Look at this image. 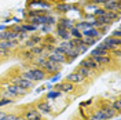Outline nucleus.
<instances>
[{
  "instance_id": "nucleus-2",
  "label": "nucleus",
  "mask_w": 121,
  "mask_h": 120,
  "mask_svg": "<svg viewBox=\"0 0 121 120\" xmlns=\"http://www.w3.org/2000/svg\"><path fill=\"white\" fill-rule=\"evenodd\" d=\"M121 44V39H116V37H107L103 40V46L106 47V50L107 51H113L116 48H118Z\"/></svg>"
},
{
  "instance_id": "nucleus-30",
  "label": "nucleus",
  "mask_w": 121,
  "mask_h": 120,
  "mask_svg": "<svg viewBox=\"0 0 121 120\" xmlns=\"http://www.w3.org/2000/svg\"><path fill=\"white\" fill-rule=\"evenodd\" d=\"M120 36H121V30H120V29H116L114 32H112V37L120 39Z\"/></svg>"
},
{
  "instance_id": "nucleus-6",
  "label": "nucleus",
  "mask_w": 121,
  "mask_h": 120,
  "mask_svg": "<svg viewBox=\"0 0 121 120\" xmlns=\"http://www.w3.org/2000/svg\"><path fill=\"white\" fill-rule=\"evenodd\" d=\"M30 75H32V77H33V80L35 82H40V80H43L45 77V73L43 69H39V68H33V69H30V70H28Z\"/></svg>"
},
{
  "instance_id": "nucleus-38",
  "label": "nucleus",
  "mask_w": 121,
  "mask_h": 120,
  "mask_svg": "<svg viewBox=\"0 0 121 120\" xmlns=\"http://www.w3.org/2000/svg\"><path fill=\"white\" fill-rule=\"evenodd\" d=\"M59 77H60V75H56L55 77H52V79H51V82H52V83H55L56 80H59Z\"/></svg>"
},
{
  "instance_id": "nucleus-11",
  "label": "nucleus",
  "mask_w": 121,
  "mask_h": 120,
  "mask_svg": "<svg viewBox=\"0 0 121 120\" xmlns=\"http://www.w3.org/2000/svg\"><path fill=\"white\" fill-rule=\"evenodd\" d=\"M25 120H41V115L36 109H29L25 113Z\"/></svg>"
},
{
  "instance_id": "nucleus-21",
  "label": "nucleus",
  "mask_w": 121,
  "mask_h": 120,
  "mask_svg": "<svg viewBox=\"0 0 121 120\" xmlns=\"http://www.w3.org/2000/svg\"><path fill=\"white\" fill-rule=\"evenodd\" d=\"M91 57H102V55H109V51H106V50H102V48H94L92 51H91Z\"/></svg>"
},
{
  "instance_id": "nucleus-24",
  "label": "nucleus",
  "mask_w": 121,
  "mask_h": 120,
  "mask_svg": "<svg viewBox=\"0 0 121 120\" xmlns=\"http://www.w3.org/2000/svg\"><path fill=\"white\" fill-rule=\"evenodd\" d=\"M69 32H70V36H73L74 39H83V35H81V32H80L78 29H76L74 26H73L72 29L69 30Z\"/></svg>"
},
{
  "instance_id": "nucleus-4",
  "label": "nucleus",
  "mask_w": 121,
  "mask_h": 120,
  "mask_svg": "<svg viewBox=\"0 0 121 120\" xmlns=\"http://www.w3.org/2000/svg\"><path fill=\"white\" fill-rule=\"evenodd\" d=\"M105 8L109 11H114V13H120V0H107L105 4Z\"/></svg>"
},
{
  "instance_id": "nucleus-14",
  "label": "nucleus",
  "mask_w": 121,
  "mask_h": 120,
  "mask_svg": "<svg viewBox=\"0 0 121 120\" xmlns=\"http://www.w3.org/2000/svg\"><path fill=\"white\" fill-rule=\"evenodd\" d=\"M92 60L95 61L96 64L99 65H107V64H110V58H109V55H102V57H91Z\"/></svg>"
},
{
  "instance_id": "nucleus-39",
  "label": "nucleus",
  "mask_w": 121,
  "mask_h": 120,
  "mask_svg": "<svg viewBox=\"0 0 121 120\" xmlns=\"http://www.w3.org/2000/svg\"><path fill=\"white\" fill-rule=\"evenodd\" d=\"M4 117H6V113H4V112H1V111H0V120H3Z\"/></svg>"
},
{
  "instance_id": "nucleus-8",
  "label": "nucleus",
  "mask_w": 121,
  "mask_h": 120,
  "mask_svg": "<svg viewBox=\"0 0 121 120\" xmlns=\"http://www.w3.org/2000/svg\"><path fill=\"white\" fill-rule=\"evenodd\" d=\"M80 66H84L87 69H90V70H95V69H98V64L92 58H85V60H83L80 62Z\"/></svg>"
},
{
  "instance_id": "nucleus-19",
  "label": "nucleus",
  "mask_w": 121,
  "mask_h": 120,
  "mask_svg": "<svg viewBox=\"0 0 121 120\" xmlns=\"http://www.w3.org/2000/svg\"><path fill=\"white\" fill-rule=\"evenodd\" d=\"M77 73L81 76L83 79H85V77H91L92 76V70H90V69H87V68H84V66H80L78 70H77Z\"/></svg>"
},
{
  "instance_id": "nucleus-32",
  "label": "nucleus",
  "mask_w": 121,
  "mask_h": 120,
  "mask_svg": "<svg viewBox=\"0 0 121 120\" xmlns=\"http://www.w3.org/2000/svg\"><path fill=\"white\" fill-rule=\"evenodd\" d=\"M41 30H43V32H45V33L51 32V25H47V23H44V25L41 26Z\"/></svg>"
},
{
  "instance_id": "nucleus-23",
  "label": "nucleus",
  "mask_w": 121,
  "mask_h": 120,
  "mask_svg": "<svg viewBox=\"0 0 121 120\" xmlns=\"http://www.w3.org/2000/svg\"><path fill=\"white\" fill-rule=\"evenodd\" d=\"M22 30L23 32H36L37 30V26L36 25H32V23H25V25H22Z\"/></svg>"
},
{
  "instance_id": "nucleus-27",
  "label": "nucleus",
  "mask_w": 121,
  "mask_h": 120,
  "mask_svg": "<svg viewBox=\"0 0 121 120\" xmlns=\"http://www.w3.org/2000/svg\"><path fill=\"white\" fill-rule=\"evenodd\" d=\"M112 108H113L116 112H120V109H121V102H120V99H116L113 104H112Z\"/></svg>"
},
{
  "instance_id": "nucleus-36",
  "label": "nucleus",
  "mask_w": 121,
  "mask_h": 120,
  "mask_svg": "<svg viewBox=\"0 0 121 120\" xmlns=\"http://www.w3.org/2000/svg\"><path fill=\"white\" fill-rule=\"evenodd\" d=\"M106 1H107V0H92L94 4H105Z\"/></svg>"
},
{
  "instance_id": "nucleus-22",
  "label": "nucleus",
  "mask_w": 121,
  "mask_h": 120,
  "mask_svg": "<svg viewBox=\"0 0 121 120\" xmlns=\"http://www.w3.org/2000/svg\"><path fill=\"white\" fill-rule=\"evenodd\" d=\"M74 28H76V29H78L80 32H83L84 29H88V28H91V25L87 22V21H81V22H77V23H76Z\"/></svg>"
},
{
  "instance_id": "nucleus-1",
  "label": "nucleus",
  "mask_w": 121,
  "mask_h": 120,
  "mask_svg": "<svg viewBox=\"0 0 121 120\" xmlns=\"http://www.w3.org/2000/svg\"><path fill=\"white\" fill-rule=\"evenodd\" d=\"M40 66L43 68L45 72H50V73L59 72V69H60L59 64H55V62H52V61H48V60H44L41 64H40Z\"/></svg>"
},
{
  "instance_id": "nucleus-37",
  "label": "nucleus",
  "mask_w": 121,
  "mask_h": 120,
  "mask_svg": "<svg viewBox=\"0 0 121 120\" xmlns=\"http://www.w3.org/2000/svg\"><path fill=\"white\" fill-rule=\"evenodd\" d=\"M23 57H25V58H32V57H33V54L28 51V53H25V55H23Z\"/></svg>"
},
{
  "instance_id": "nucleus-9",
  "label": "nucleus",
  "mask_w": 121,
  "mask_h": 120,
  "mask_svg": "<svg viewBox=\"0 0 121 120\" xmlns=\"http://www.w3.org/2000/svg\"><path fill=\"white\" fill-rule=\"evenodd\" d=\"M13 83H14L15 86H19V87L25 88V90H28V88H30V87H33V83L29 82V80H25V79H22V77H17V79H14V82Z\"/></svg>"
},
{
  "instance_id": "nucleus-26",
  "label": "nucleus",
  "mask_w": 121,
  "mask_h": 120,
  "mask_svg": "<svg viewBox=\"0 0 121 120\" xmlns=\"http://www.w3.org/2000/svg\"><path fill=\"white\" fill-rule=\"evenodd\" d=\"M43 50H44L43 46H41V47H33L30 53L33 54V55H40V54H43Z\"/></svg>"
},
{
  "instance_id": "nucleus-29",
  "label": "nucleus",
  "mask_w": 121,
  "mask_h": 120,
  "mask_svg": "<svg viewBox=\"0 0 121 120\" xmlns=\"http://www.w3.org/2000/svg\"><path fill=\"white\" fill-rule=\"evenodd\" d=\"M94 116H95V117H96L98 120H106V119H105V116H103V113L100 112V109H98V111L95 112V115H94Z\"/></svg>"
},
{
  "instance_id": "nucleus-33",
  "label": "nucleus",
  "mask_w": 121,
  "mask_h": 120,
  "mask_svg": "<svg viewBox=\"0 0 121 120\" xmlns=\"http://www.w3.org/2000/svg\"><path fill=\"white\" fill-rule=\"evenodd\" d=\"M11 102H13V99H0V106L8 105V104H11Z\"/></svg>"
},
{
  "instance_id": "nucleus-41",
  "label": "nucleus",
  "mask_w": 121,
  "mask_h": 120,
  "mask_svg": "<svg viewBox=\"0 0 121 120\" xmlns=\"http://www.w3.org/2000/svg\"><path fill=\"white\" fill-rule=\"evenodd\" d=\"M90 120H98V119H96V117H95V116H92V117H91Z\"/></svg>"
},
{
  "instance_id": "nucleus-42",
  "label": "nucleus",
  "mask_w": 121,
  "mask_h": 120,
  "mask_svg": "<svg viewBox=\"0 0 121 120\" xmlns=\"http://www.w3.org/2000/svg\"><path fill=\"white\" fill-rule=\"evenodd\" d=\"M15 120H23V119H22V117H17Z\"/></svg>"
},
{
  "instance_id": "nucleus-20",
  "label": "nucleus",
  "mask_w": 121,
  "mask_h": 120,
  "mask_svg": "<svg viewBox=\"0 0 121 120\" xmlns=\"http://www.w3.org/2000/svg\"><path fill=\"white\" fill-rule=\"evenodd\" d=\"M55 87H56L58 90H60V91H73V84L69 83V82L62 83V84H56Z\"/></svg>"
},
{
  "instance_id": "nucleus-35",
  "label": "nucleus",
  "mask_w": 121,
  "mask_h": 120,
  "mask_svg": "<svg viewBox=\"0 0 121 120\" xmlns=\"http://www.w3.org/2000/svg\"><path fill=\"white\" fill-rule=\"evenodd\" d=\"M30 42H32L33 44H37L39 42H40V37H39V36H36V37H32V39H30Z\"/></svg>"
},
{
  "instance_id": "nucleus-3",
  "label": "nucleus",
  "mask_w": 121,
  "mask_h": 120,
  "mask_svg": "<svg viewBox=\"0 0 121 120\" xmlns=\"http://www.w3.org/2000/svg\"><path fill=\"white\" fill-rule=\"evenodd\" d=\"M28 92V90H25L19 86H15V84H11L7 87V95L8 97H17V95H25Z\"/></svg>"
},
{
  "instance_id": "nucleus-28",
  "label": "nucleus",
  "mask_w": 121,
  "mask_h": 120,
  "mask_svg": "<svg viewBox=\"0 0 121 120\" xmlns=\"http://www.w3.org/2000/svg\"><path fill=\"white\" fill-rule=\"evenodd\" d=\"M60 94L58 92V91H50L48 94H47V98H51V99H54V98H58Z\"/></svg>"
},
{
  "instance_id": "nucleus-40",
  "label": "nucleus",
  "mask_w": 121,
  "mask_h": 120,
  "mask_svg": "<svg viewBox=\"0 0 121 120\" xmlns=\"http://www.w3.org/2000/svg\"><path fill=\"white\" fill-rule=\"evenodd\" d=\"M6 29V25H0V30H4Z\"/></svg>"
},
{
  "instance_id": "nucleus-12",
  "label": "nucleus",
  "mask_w": 121,
  "mask_h": 120,
  "mask_svg": "<svg viewBox=\"0 0 121 120\" xmlns=\"http://www.w3.org/2000/svg\"><path fill=\"white\" fill-rule=\"evenodd\" d=\"M17 37H18V33H15V32H13V30L0 33V40H11V42H14Z\"/></svg>"
},
{
  "instance_id": "nucleus-18",
  "label": "nucleus",
  "mask_w": 121,
  "mask_h": 120,
  "mask_svg": "<svg viewBox=\"0 0 121 120\" xmlns=\"http://www.w3.org/2000/svg\"><path fill=\"white\" fill-rule=\"evenodd\" d=\"M39 113H44V115H48L50 113V105L47 102H40L37 105V109H36Z\"/></svg>"
},
{
  "instance_id": "nucleus-13",
  "label": "nucleus",
  "mask_w": 121,
  "mask_h": 120,
  "mask_svg": "<svg viewBox=\"0 0 121 120\" xmlns=\"http://www.w3.org/2000/svg\"><path fill=\"white\" fill-rule=\"evenodd\" d=\"M56 36L63 40H70V32L68 29H62V28H56Z\"/></svg>"
},
{
  "instance_id": "nucleus-16",
  "label": "nucleus",
  "mask_w": 121,
  "mask_h": 120,
  "mask_svg": "<svg viewBox=\"0 0 121 120\" xmlns=\"http://www.w3.org/2000/svg\"><path fill=\"white\" fill-rule=\"evenodd\" d=\"M100 112L103 113L105 119H112V117L116 116V113H117L113 108H102V109H100Z\"/></svg>"
},
{
  "instance_id": "nucleus-15",
  "label": "nucleus",
  "mask_w": 121,
  "mask_h": 120,
  "mask_svg": "<svg viewBox=\"0 0 121 120\" xmlns=\"http://www.w3.org/2000/svg\"><path fill=\"white\" fill-rule=\"evenodd\" d=\"M83 80H84V79H83L80 75H78L77 72H73V73L68 75V82L72 83V84H73V83H81Z\"/></svg>"
},
{
  "instance_id": "nucleus-25",
  "label": "nucleus",
  "mask_w": 121,
  "mask_h": 120,
  "mask_svg": "<svg viewBox=\"0 0 121 120\" xmlns=\"http://www.w3.org/2000/svg\"><path fill=\"white\" fill-rule=\"evenodd\" d=\"M72 6L70 4H58L56 6V10H59V11H63V13H66V11H69V10H72Z\"/></svg>"
},
{
  "instance_id": "nucleus-17",
  "label": "nucleus",
  "mask_w": 121,
  "mask_h": 120,
  "mask_svg": "<svg viewBox=\"0 0 121 120\" xmlns=\"http://www.w3.org/2000/svg\"><path fill=\"white\" fill-rule=\"evenodd\" d=\"M15 46H17V42H11V40H1L0 42V48H4V50L14 48Z\"/></svg>"
},
{
  "instance_id": "nucleus-10",
  "label": "nucleus",
  "mask_w": 121,
  "mask_h": 120,
  "mask_svg": "<svg viewBox=\"0 0 121 120\" xmlns=\"http://www.w3.org/2000/svg\"><path fill=\"white\" fill-rule=\"evenodd\" d=\"M73 26H74V23H73L72 19H69V18H62V19H59V22L56 25V28H62V29H68V30H70Z\"/></svg>"
},
{
  "instance_id": "nucleus-5",
  "label": "nucleus",
  "mask_w": 121,
  "mask_h": 120,
  "mask_svg": "<svg viewBox=\"0 0 121 120\" xmlns=\"http://www.w3.org/2000/svg\"><path fill=\"white\" fill-rule=\"evenodd\" d=\"M47 60L52 61V62H55V64H62V62H65V61H66V57H65V55H62V54H58V53L51 51V53L47 54Z\"/></svg>"
},
{
  "instance_id": "nucleus-7",
  "label": "nucleus",
  "mask_w": 121,
  "mask_h": 120,
  "mask_svg": "<svg viewBox=\"0 0 121 120\" xmlns=\"http://www.w3.org/2000/svg\"><path fill=\"white\" fill-rule=\"evenodd\" d=\"M81 35H83V37H92V39H99L100 36V33H99V30L96 28H88V29H84L81 32Z\"/></svg>"
},
{
  "instance_id": "nucleus-34",
  "label": "nucleus",
  "mask_w": 121,
  "mask_h": 120,
  "mask_svg": "<svg viewBox=\"0 0 121 120\" xmlns=\"http://www.w3.org/2000/svg\"><path fill=\"white\" fill-rule=\"evenodd\" d=\"M17 119V116H14V115H6V117L3 120H15Z\"/></svg>"
},
{
  "instance_id": "nucleus-31",
  "label": "nucleus",
  "mask_w": 121,
  "mask_h": 120,
  "mask_svg": "<svg viewBox=\"0 0 121 120\" xmlns=\"http://www.w3.org/2000/svg\"><path fill=\"white\" fill-rule=\"evenodd\" d=\"M103 13H105V10H102V8H96V10L94 11V15H95V17H100V15H103Z\"/></svg>"
}]
</instances>
